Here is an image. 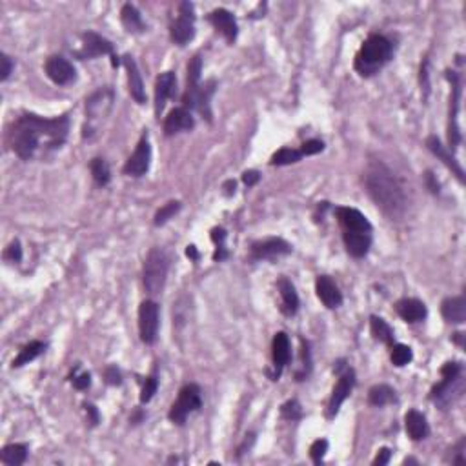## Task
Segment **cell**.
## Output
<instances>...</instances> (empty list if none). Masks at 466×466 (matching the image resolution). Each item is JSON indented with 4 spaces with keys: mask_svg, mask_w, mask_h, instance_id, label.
<instances>
[{
    "mask_svg": "<svg viewBox=\"0 0 466 466\" xmlns=\"http://www.w3.org/2000/svg\"><path fill=\"white\" fill-rule=\"evenodd\" d=\"M70 133L68 115L55 118H44L38 115L26 114L19 117L11 126L10 144L11 150L22 160H31L38 153H49L66 142Z\"/></svg>",
    "mask_w": 466,
    "mask_h": 466,
    "instance_id": "1",
    "label": "cell"
},
{
    "mask_svg": "<svg viewBox=\"0 0 466 466\" xmlns=\"http://www.w3.org/2000/svg\"><path fill=\"white\" fill-rule=\"evenodd\" d=\"M364 186L373 203L390 219H399L406 210V194L397 177L382 162H372L364 173Z\"/></svg>",
    "mask_w": 466,
    "mask_h": 466,
    "instance_id": "2",
    "label": "cell"
},
{
    "mask_svg": "<svg viewBox=\"0 0 466 466\" xmlns=\"http://www.w3.org/2000/svg\"><path fill=\"white\" fill-rule=\"evenodd\" d=\"M394 55V44L382 35H370L355 57V70L359 75L372 77L382 66H387Z\"/></svg>",
    "mask_w": 466,
    "mask_h": 466,
    "instance_id": "3",
    "label": "cell"
},
{
    "mask_svg": "<svg viewBox=\"0 0 466 466\" xmlns=\"http://www.w3.org/2000/svg\"><path fill=\"white\" fill-rule=\"evenodd\" d=\"M170 270V259L164 250L153 248L144 261V286L150 295H159L164 290Z\"/></svg>",
    "mask_w": 466,
    "mask_h": 466,
    "instance_id": "4",
    "label": "cell"
},
{
    "mask_svg": "<svg viewBox=\"0 0 466 466\" xmlns=\"http://www.w3.org/2000/svg\"><path fill=\"white\" fill-rule=\"evenodd\" d=\"M203 406V396H201V388L197 385H186L182 390L179 391V397L171 406L170 421H173L175 424H184L188 419L189 414L199 412Z\"/></svg>",
    "mask_w": 466,
    "mask_h": 466,
    "instance_id": "5",
    "label": "cell"
},
{
    "mask_svg": "<svg viewBox=\"0 0 466 466\" xmlns=\"http://www.w3.org/2000/svg\"><path fill=\"white\" fill-rule=\"evenodd\" d=\"M461 373H463V364L461 363H446L441 368V375H443V381L435 385L432 388V401L439 403V405H444V403H450L452 399V391L457 385H461Z\"/></svg>",
    "mask_w": 466,
    "mask_h": 466,
    "instance_id": "6",
    "label": "cell"
},
{
    "mask_svg": "<svg viewBox=\"0 0 466 466\" xmlns=\"http://www.w3.org/2000/svg\"><path fill=\"white\" fill-rule=\"evenodd\" d=\"M171 40L179 46H186V44L195 37V15L194 6L189 2H182L179 10V17L173 20L170 28Z\"/></svg>",
    "mask_w": 466,
    "mask_h": 466,
    "instance_id": "7",
    "label": "cell"
},
{
    "mask_svg": "<svg viewBox=\"0 0 466 466\" xmlns=\"http://www.w3.org/2000/svg\"><path fill=\"white\" fill-rule=\"evenodd\" d=\"M139 334L144 344H153L159 337V304L144 301L139 308Z\"/></svg>",
    "mask_w": 466,
    "mask_h": 466,
    "instance_id": "8",
    "label": "cell"
},
{
    "mask_svg": "<svg viewBox=\"0 0 466 466\" xmlns=\"http://www.w3.org/2000/svg\"><path fill=\"white\" fill-rule=\"evenodd\" d=\"M446 77L452 82V100H450V124H448V141L450 146L456 148L461 142V132L457 124V114H459V100H461V79L456 71H446Z\"/></svg>",
    "mask_w": 466,
    "mask_h": 466,
    "instance_id": "9",
    "label": "cell"
},
{
    "mask_svg": "<svg viewBox=\"0 0 466 466\" xmlns=\"http://www.w3.org/2000/svg\"><path fill=\"white\" fill-rule=\"evenodd\" d=\"M292 254V246L288 244L284 239H264L257 240L251 244V259L254 261H266V259H279L284 255Z\"/></svg>",
    "mask_w": 466,
    "mask_h": 466,
    "instance_id": "10",
    "label": "cell"
},
{
    "mask_svg": "<svg viewBox=\"0 0 466 466\" xmlns=\"http://www.w3.org/2000/svg\"><path fill=\"white\" fill-rule=\"evenodd\" d=\"M151 160V146L148 141V135H142V139L137 144L133 155L126 160L124 164V173L130 177H142L150 168Z\"/></svg>",
    "mask_w": 466,
    "mask_h": 466,
    "instance_id": "11",
    "label": "cell"
},
{
    "mask_svg": "<svg viewBox=\"0 0 466 466\" xmlns=\"http://www.w3.org/2000/svg\"><path fill=\"white\" fill-rule=\"evenodd\" d=\"M100 55H114V44L93 31L82 35V47L77 52V57L84 61V59L100 57Z\"/></svg>",
    "mask_w": 466,
    "mask_h": 466,
    "instance_id": "12",
    "label": "cell"
},
{
    "mask_svg": "<svg viewBox=\"0 0 466 466\" xmlns=\"http://www.w3.org/2000/svg\"><path fill=\"white\" fill-rule=\"evenodd\" d=\"M353 387H355V373H353V370H346V372L339 377V382L335 385L334 391H332L330 403H328V417H330V419H334L335 415L339 414L341 405L348 399Z\"/></svg>",
    "mask_w": 466,
    "mask_h": 466,
    "instance_id": "13",
    "label": "cell"
},
{
    "mask_svg": "<svg viewBox=\"0 0 466 466\" xmlns=\"http://www.w3.org/2000/svg\"><path fill=\"white\" fill-rule=\"evenodd\" d=\"M44 70H46V75L59 86H68L77 79L75 68L64 57H49Z\"/></svg>",
    "mask_w": 466,
    "mask_h": 466,
    "instance_id": "14",
    "label": "cell"
},
{
    "mask_svg": "<svg viewBox=\"0 0 466 466\" xmlns=\"http://www.w3.org/2000/svg\"><path fill=\"white\" fill-rule=\"evenodd\" d=\"M272 359H273V381H277L281 377V372L284 370L290 359H292V344H290V337H288L284 332H279L275 334L272 341Z\"/></svg>",
    "mask_w": 466,
    "mask_h": 466,
    "instance_id": "15",
    "label": "cell"
},
{
    "mask_svg": "<svg viewBox=\"0 0 466 466\" xmlns=\"http://www.w3.org/2000/svg\"><path fill=\"white\" fill-rule=\"evenodd\" d=\"M177 91V77L173 71H166L160 73L155 82V115L160 117L162 109H164L168 99H171Z\"/></svg>",
    "mask_w": 466,
    "mask_h": 466,
    "instance_id": "16",
    "label": "cell"
},
{
    "mask_svg": "<svg viewBox=\"0 0 466 466\" xmlns=\"http://www.w3.org/2000/svg\"><path fill=\"white\" fill-rule=\"evenodd\" d=\"M335 215L339 219L344 231H372L370 221L359 210H355V208L341 206L335 210Z\"/></svg>",
    "mask_w": 466,
    "mask_h": 466,
    "instance_id": "17",
    "label": "cell"
},
{
    "mask_svg": "<svg viewBox=\"0 0 466 466\" xmlns=\"http://www.w3.org/2000/svg\"><path fill=\"white\" fill-rule=\"evenodd\" d=\"M316 292L317 297L320 299V302H323L326 308H330V310L339 308L341 304H343V293L339 292L337 284H335L328 275H320V277H317Z\"/></svg>",
    "mask_w": 466,
    "mask_h": 466,
    "instance_id": "18",
    "label": "cell"
},
{
    "mask_svg": "<svg viewBox=\"0 0 466 466\" xmlns=\"http://www.w3.org/2000/svg\"><path fill=\"white\" fill-rule=\"evenodd\" d=\"M343 239L348 254L355 259H363L372 246V231H344Z\"/></svg>",
    "mask_w": 466,
    "mask_h": 466,
    "instance_id": "19",
    "label": "cell"
},
{
    "mask_svg": "<svg viewBox=\"0 0 466 466\" xmlns=\"http://www.w3.org/2000/svg\"><path fill=\"white\" fill-rule=\"evenodd\" d=\"M111 104H114V90L111 88H102V90L95 91L90 99H88V102H86V114H88L90 121H95V118L104 117V115L108 114Z\"/></svg>",
    "mask_w": 466,
    "mask_h": 466,
    "instance_id": "20",
    "label": "cell"
},
{
    "mask_svg": "<svg viewBox=\"0 0 466 466\" xmlns=\"http://www.w3.org/2000/svg\"><path fill=\"white\" fill-rule=\"evenodd\" d=\"M195 121L186 108L171 109L164 121V133L166 135H177L180 132H189L194 130Z\"/></svg>",
    "mask_w": 466,
    "mask_h": 466,
    "instance_id": "21",
    "label": "cell"
},
{
    "mask_svg": "<svg viewBox=\"0 0 466 466\" xmlns=\"http://www.w3.org/2000/svg\"><path fill=\"white\" fill-rule=\"evenodd\" d=\"M210 22H212L213 28L217 29V31H221L224 37H226L228 42H233L237 38V33H239V28H237V20L235 17L230 13L228 10H215L210 13Z\"/></svg>",
    "mask_w": 466,
    "mask_h": 466,
    "instance_id": "22",
    "label": "cell"
},
{
    "mask_svg": "<svg viewBox=\"0 0 466 466\" xmlns=\"http://www.w3.org/2000/svg\"><path fill=\"white\" fill-rule=\"evenodd\" d=\"M124 66H126L127 71V86H130V95H132L135 102L144 104L146 102V91H144V82H142L141 71H139V66H137L135 59L126 55L124 57Z\"/></svg>",
    "mask_w": 466,
    "mask_h": 466,
    "instance_id": "23",
    "label": "cell"
},
{
    "mask_svg": "<svg viewBox=\"0 0 466 466\" xmlns=\"http://www.w3.org/2000/svg\"><path fill=\"white\" fill-rule=\"evenodd\" d=\"M426 146H428V150L432 151L433 155L437 157L439 160H443V164H446L448 168H450V170L457 175V179L461 180V182L465 180V171H463L461 164H459L456 157H453L452 153H450V151L443 146V144H441V141H439L437 137L430 135L428 139H426Z\"/></svg>",
    "mask_w": 466,
    "mask_h": 466,
    "instance_id": "24",
    "label": "cell"
},
{
    "mask_svg": "<svg viewBox=\"0 0 466 466\" xmlns=\"http://www.w3.org/2000/svg\"><path fill=\"white\" fill-rule=\"evenodd\" d=\"M396 310L401 319L406 323H421L426 319V313H428L424 302H421L419 299H401L397 301Z\"/></svg>",
    "mask_w": 466,
    "mask_h": 466,
    "instance_id": "25",
    "label": "cell"
},
{
    "mask_svg": "<svg viewBox=\"0 0 466 466\" xmlns=\"http://www.w3.org/2000/svg\"><path fill=\"white\" fill-rule=\"evenodd\" d=\"M277 288L279 293H281V311L288 317L295 316L297 311H299V295H297L292 281H288L286 277H281Z\"/></svg>",
    "mask_w": 466,
    "mask_h": 466,
    "instance_id": "26",
    "label": "cell"
},
{
    "mask_svg": "<svg viewBox=\"0 0 466 466\" xmlns=\"http://www.w3.org/2000/svg\"><path fill=\"white\" fill-rule=\"evenodd\" d=\"M441 313H443L446 323H452V325H463V323L466 320V299L463 295L448 297V299H444L443 301Z\"/></svg>",
    "mask_w": 466,
    "mask_h": 466,
    "instance_id": "27",
    "label": "cell"
},
{
    "mask_svg": "<svg viewBox=\"0 0 466 466\" xmlns=\"http://www.w3.org/2000/svg\"><path fill=\"white\" fill-rule=\"evenodd\" d=\"M405 426L408 435L414 441H423V439L428 437L430 428L428 423H426V417L421 412H417V410H410L408 414H406Z\"/></svg>",
    "mask_w": 466,
    "mask_h": 466,
    "instance_id": "28",
    "label": "cell"
},
{
    "mask_svg": "<svg viewBox=\"0 0 466 466\" xmlns=\"http://www.w3.org/2000/svg\"><path fill=\"white\" fill-rule=\"evenodd\" d=\"M28 459V446L26 444H8L0 452V461L8 466H20Z\"/></svg>",
    "mask_w": 466,
    "mask_h": 466,
    "instance_id": "29",
    "label": "cell"
},
{
    "mask_svg": "<svg viewBox=\"0 0 466 466\" xmlns=\"http://www.w3.org/2000/svg\"><path fill=\"white\" fill-rule=\"evenodd\" d=\"M121 15H123L124 28H126L130 33H142V31L146 29L144 22H142L141 13H139V10H137L133 4H124Z\"/></svg>",
    "mask_w": 466,
    "mask_h": 466,
    "instance_id": "30",
    "label": "cell"
},
{
    "mask_svg": "<svg viewBox=\"0 0 466 466\" xmlns=\"http://www.w3.org/2000/svg\"><path fill=\"white\" fill-rule=\"evenodd\" d=\"M368 401H370V405L381 408V406H387L396 401V390L388 385H375L368 391Z\"/></svg>",
    "mask_w": 466,
    "mask_h": 466,
    "instance_id": "31",
    "label": "cell"
},
{
    "mask_svg": "<svg viewBox=\"0 0 466 466\" xmlns=\"http://www.w3.org/2000/svg\"><path fill=\"white\" fill-rule=\"evenodd\" d=\"M46 350V344L42 341H31L29 344H26L22 350L19 352V355L13 359V368H20L24 364L31 363L33 359H37L40 353H44Z\"/></svg>",
    "mask_w": 466,
    "mask_h": 466,
    "instance_id": "32",
    "label": "cell"
},
{
    "mask_svg": "<svg viewBox=\"0 0 466 466\" xmlns=\"http://www.w3.org/2000/svg\"><path fill=\"white\" fill-rule=\"evenodd\" d=\"M370 330H372L373 339L379 341V343L394 344V330H391V326L388 325L387 320L381 319V317L373 316L370 319Z\"/></svg>",
    "mask_w": 466,
    "mask_h": 466,
    "instance_id": "33",
    "label": "cell"
},
{
    "mask_svg": "<svg viewBox=\"0 0 466 466\" xmlns=\"http://www.w3.org/2000/svg\"><path fill=\"white\" fill-rule=\"evenodd\" d=\"M90 168L95 182L99 184V186H108L109 180H111V171H109L108 162L104 159H100V157H97V159L91 160Z\"/></svg>",
    "mask_w": 466,
    "mask_h": 466,
    "instance_id": "34",
    "label": "cell"
},
{
    "mask_svg": "<svg viewBox=\"0 0 466 466\" xmlns=\"http://www.w3.org/2000/svg\"><path fill=\"white\" fill-rule=\"evenodd\" d=\"M302 159L301 150H292V148H283L277 153H273L272 164L273 166H288L293 162H299Z\"/></svg>",
    "mask_w": 466,
    "mask_h": 466,
    "instance_id": "35",
    "label": "cell"
},
{
    "mask_svg": "<svg viewBox=\"0 0 466 466\" xmlns=\"http://www.w3.org/2000/svg\"><path fill=\"white\" fill-rule=\"evenodd\" d=\"M412 357H414V353H412L410 346H406V344H391L390 359L396 366H406L412 361Z\"/></svg>",
    "mask_w": 466,
    "mask_h": 466,
    "instance_id": "36",
    "label": "cell"
},
{
    "mask_svg": "<svg viewBox=\"0 0 466 466\" xmlns=\"http://www.w3.org/2000/svg\"><path fill=\"white\" fill-rule=\"evenodd\" d=\"M226 235L228 233L224 228H215V230H212V240L217 244V250L213 254V261H224L228 257L226 246H224Z\"/></svg>",
    "mask_w": 466,
    "mask_h": 466,
    "instance_id": "37",
    "label": "cell"
},
{
    "mask_svg": "<svg viewBox=\"0 0 466 466\" xmlns=\"http://www.w3.org/2000/svg\"><path fill=\"white\" fill-rule=\"evenodd\" d=\"M179 210H180L179 201H171V203L164 204V206L160 208L159 212L155 213V221H153V224H155V226H162V224H166V222L170 221L171 217L179 212Z\"/></svg>",
    "mask_w": 466,
    "mask_h": 466,
    "instance_id": "38",
    "label": "cell"
},
{
    "mask_svg": "<svg viewBox=\"0 0 466 466\" xmlns=\"http://www.w3.org/2000/svg\"><path fill=\"white\" fill-rule=\"evenodd\" d=\"M201 71H203V61L199 55H195L188 64V88L201 84Z\"/></svg>",
    "mask_w": 466,
    "mask_h": 466,
    "instance_id": "39",
    "label": "cell"
},
{
    "mask_svg": "<svg viewBox=\"0 0 466 466\" xmlns=\"http://www.w3.org/2000/svg\"><path fill=\"white\" fill-rule=\"evenodd\" d=\"M157 388H159V379H157V375L148 377L146 382H144V387H142V391H141L142 405H146V403H150V401L153 399V396L157 394Z\"/></svg>",
    "mask_w": 466,
    "mask_h": 466,
    "instance_id": "40",
    "label": "cell"
},
{
    "mask_svg": "<svg viewBox=\"0 0 466 466\" xmlns=\"http://www.w3.org/2000/svg\"><path fill=\"white\" fill-rule=\"evenodd\" d=\"M281 412H283L284 419L297 421L302 417V408L297 401H288L286 405H283V410H281Z\"/></svg>",
    "mask_w": 466,
    "mask_h": 466,
    "instance_id": "41",
    "label": "cell"
},
{
    "mask_svg": "<svg viewBox=\"0 0 466 466\" xmlns=\"http://www.w3.org/2000/svg\"><path fill=\"white\" fill-rule=\"evenodd\" d=\"M326 452H328V441L326 439H319V441H316L310 446V456L313 459V463H317V465L323 461V457H325Z\"/></svg>",
    "mask_w": 466,
    "mask_h": 466,
    "instance_id": "42",
    "label": "cell"
},
{
    "mask_svg": "<svg viewBox=\"0 0 466 466\" xmlns=\"http://www.w3.org/2000/svg\"><path fill=\"white\" fill-rule=\"evenodd\" d=\"M325 150V144L320 141H308L302 144L301 148V153L302 157L304 155H317V153H320V151Z\"/></svg>",
    "mask_w": 466,
    "mask_h": 466,
    "instance_id": "43",
    "label": "cell"
},
{
    "mask_svg": "<svg viewBox=\"0 0 466 466\" xmlns=\"http://www.w3.org/2000/svg\"><path fill=\"white\" fill-rule=\"evenodd\" d=\"M6 259L13 261V263H20L22 261V248H20L19 240L11 242L10 248L6 250Z\"/></svg>",
    "mask_w": 466,
    "mask_h": 466,
    "instance_id": "44",
    "label": "cell"
},
{
    "mask_svg": "<svg viewBox=\"0 0 466 466\" xmlns=\"http://www.w3.org/2000/svg\"><path fill=\"white\" fill-rule=\"evenodd\" d=\"M0 64H2V70H0V80H8L15 66L13 61H11L6 53H2V57H0Z\"/></svg>",
    "mask_w": 466,
    "mask_h": 466,
    "instance_id": "45",
    "label": "cell"
},
{
    "mask_svg": "<svg viewBox=\"0 0 466 466\" xmlns=\"http://www.w3.org/2000/svg\"><path fill=\"white\" fill-rule=\"evenodd\" d=\"M71 381H73V387H75L77 390H86V388L91 385V375L90 373H80V375L73 377Z\"/></svg>",
    "mask_w": 466,
    "mask_h": 466,
    "instance_id": "46",
    "label": "cell"
},
{
    "mask_svg": "<svg viewBox=\"0 0 466 466\" xmlns=\"http://www.w3.org/2000/svg\"><path fill=\"white\" fill-rule=\"evenodd\" d=\"M106 381L109 385H121L123 382V377H121V372L117 370V366H109L106 370Z\"/></svg>",
    "mask_w": 466,
    "mask_h": 466,
    "instance_id": "47",
    "label": "cell"
},
{
    "mask_svg": "<svg viewBox=\"0 0 466 466\" xmlns=\"http://www.w3.org/2000/svg\"><path fill=\"white\" fill-rule=\"evenodd\" d=\"M390 457H391L390 450H388V448H381V450H379V453H377L375 459H373V465H375V466L388 465V461H390Z\"/></svg>",
    "mask_w": 466,
    "mask_h": 466,
    "instance_id": "48",
    "label": "cell"
},
{
    "mask_svg": "<svg viewBox=\"0 0 466 466\" xmlns=\"http://www.w3.org/2000/svg\"><path fill=\"white\" fill-rule=\"evenodd\" d=\"M259 179H261L259 171L250 170V171H244V173H242V180H244L246 186H255V184L259 182Z\"/></svg>",
    "mask_w": 466,
    "mask_h": 466,
    "instance_id": "49",
    "label": "cell"
},
{
    "mask_svg": "<svg viewBox=\"0 0 466 466\" xmlns=\"http://www.w3.org/2000/svg\"><path fill=\"white\" fill-rule=\"evenodd\" d=\"M86 412H88V414L91 415V424L99 423V414H97V408H95L93 405L86 406Z\"/></svg>",
    "mask_w": 466,
    "mask_h": 466,
    "instance_id": "50",
    "label": "cell"
},
{
    "mask_svg": "<svg viewBox=\"0 0 466 466\" xmlns=\"http://www.w3.org/2000/svg\"><path fill=\"white\" fill-rule=\"evenodd\" d=\"M186 255H188L192 261H199V251L195 246H188V248H186Z\"/></svg>",
    "mask_w": 466,
    "mask_h": 466,
    "instance_id": "51",
    "label": "cell"
},
{
    "mask_svg": "<svg viewBox=\"0 0 466 466\" xmlns=\"http://www.w3.org/2000/svg\"><path fill=\"white\" fill-rule=\"evenodd\" d=\"M426 179H428L430 189H432L433 194H437V192H439V184L433 182V177H432V173H430V171H428V173H426Z\"/></svg>",
    "mask_w": 466,
    "mask_h": 466,
    "instance_id": "52",
    "label": "cell"
},
{
    "mask_svg": "<svg viewBox=\"0 0 466 466\" xmlns=\"http://www.w3.org/2000/svg\"><path fill=\"white\" fill-rule=\"evenodd\" d=\"M224 189H226L228 195L235 194V182H233V180H228V182L224 184Z\"/></svg>",
    "mask_w": 466,
    "mask_h": 466,
    "instance_id": "53",
    "label": "cell"
}]
</instances>
